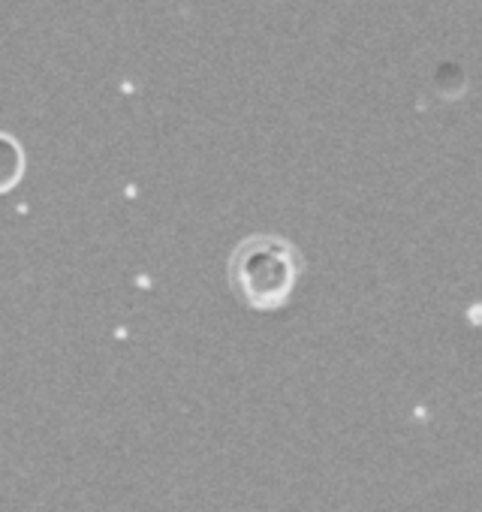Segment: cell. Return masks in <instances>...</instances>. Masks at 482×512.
Segmentation results:
<instances>
[{"label": "cell", "mask_w": 482, "mask_h": 512, "mask_svg": "<svg viewBox=\"0 0 482 512\" xmlns=\"http://www.w3.org/2000/svg\"><path fill=\"white\" fill-rule=\"evenodd\" d=\"M299 275V250L275 235L245 238L229 260V287L235 299L260 314L281 311L293 299Z\"/></svg>", "instance_id": "cell-1"}]
</instances>
